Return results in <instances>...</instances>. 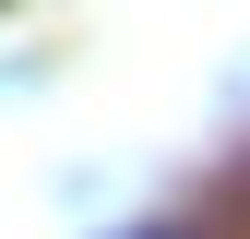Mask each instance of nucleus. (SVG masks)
<instances>
[{"label":"nucleus","mask_w":250,"mask_h":239,"mask_svg":"<svg viewBox=\"0 0 250 239\" xmlns=\"http://www.w3.org/2000/svg\"><path fill=\"white\" fill-rule=\"evenodd\" d=\"M119 239H191V227H119Z\"/></svg>","instance_id":"1"}]
</instances>
